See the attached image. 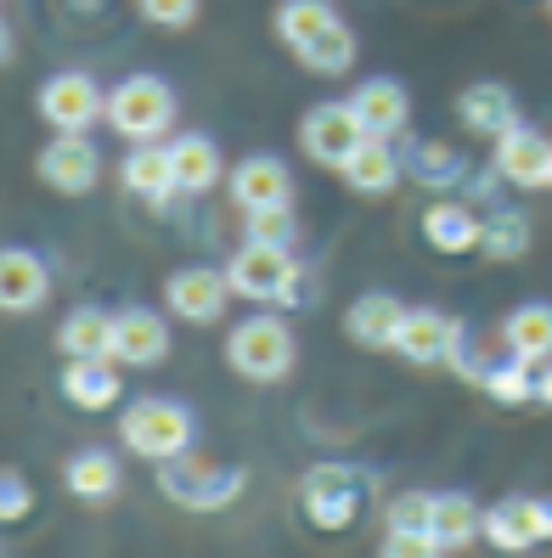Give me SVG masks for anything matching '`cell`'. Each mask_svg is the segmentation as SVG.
Here are the masks:
<instances>
[{"label": "cell", "mask_w": 552, "mask_h": 558, "mask_svg": "<svg viewBox=\"0 0 552 558\" xmlns=\"http://www.w3.org/2000/svg\"><path fill=\"white\" fill-rule=\"evenodd\" d=\"M243 469H220L198 451H181L170 463H158V490L175 502V508H192V513H214V508H232L237 490H243Z\"/></svg>", "instance_id": "cell-1"}, {"label": "cell", "mask_w": 552, "mask_h": 558, "mask_svg": "<svg viewBox=\"0 0 552 558\" xmlns=\"http://www.w3.org/2000/svg\"><path fill=\"white\" fill-rule=\"evenodd\" d=\"M225 361L248 384H277L294 373V333H287L282 316H248L225 339Z\"/></svg>", "instance_id": "cell-2"}, {"label": "cell", "mask_w": 552, "mask_h": 558, "mask_svg": "<svg viewBox=\"0 0 552 558\" xmlns=\"http://www.w3.org/2000/svg\"><path fill=\"white\" fill-rule=\"evenodd\" d=\"M119 440L147 463H170V457L192 451V412L164 396H147L119 417Z\"/></svg>", "instance_id": "cell-3"}, {"label": "cell", "mask_w": 552, "mask_h": 558, "mask_svg": "<svg viewBox=\"0 0 552 558\" xmlns=\"http://www.w3.org/2000/svg\"><path fill=\"white\" fill-rule=\"evenodd\" d=\"M108 124L119 130L124 142H158V136L175 124V90L158 80V74L124 80V85H113V96H108Z\"/></svg>", "instance_id": "cell-4"}, {"label": "cell", "mask_w": 552, "mask_h": 558, "mask_svg": "<svg viewBox=\"0 0 552 558\" xmlns=\"http://www.w3.org/2000/svg\"><path fill=\"white\" fill-rule=\"evenodd\" d=\"M225 277H232V293H243V300L254 305H282L299 293V266L287 248H271V243H243L232 254V266H225Z\"/></svg>", "instance_id": "cell-5"}, {"label": "cell", "mask_w": 552, "mask_h": 558, "mask_svg": "<svg viewBox=\"0 0 552 558\" xmlns=\"http://www.w3.org/2000/svg\"><path fill=\"white\" fill-rule=\"evenodd\" d=\"M35 113L57 130V136H85V130L108 113V96L96 90L90 74H51L35 90Z\"/></svg>", "instance_id": "cell-6"}, {"label": "cell", "mask_w": 552, "mask_h": 558, "mask_svg": "<svg viewBox=\"0 0 552 558\" xmlns=\"http://www.w3.org/2000/svg\"><path fill=\"white\" fill-rule=\"evenodd\" d=\"M361 142H367V130H361V119H355L349 102H321L299 119V147L316 163H328V170H344V158Z\"/></svg>", "instance_id": "cell-7"}, {"label": "cell", "mask_w": 552, "mask_h": 558, "mask_svg": "<svg viewBox=\"0 0 552 558\" xmlns=\"http://www.w3.org/2000/svg\"><path fill=\"white\" fill-rule=\"evenodd\" d=\"M484 542L496 553H530L536 542H552V502L547 497H502L484 513Z\"/></svg>", "instance_id": "cell-8"}, {"label": "cell", "mask_w": 552, "mask_h": 558, "mask_svg": "<svg viewBox=\"0 0 552 558\" xmlns=\"http://www.w3.org/2000/svg\"><path fill=\"white\" fill-rule=\"evenodd\" d=\"M305 513L316 531H349L355 513H361V490L344 463H316L305 474Z\"/></svg>", "instance_id": "cell-9"}, {"label": "cell", "mask_w": 552, "mask_h": 558, "mask_svg": "<svg viewBox=\"0 0 552 558\" xmlns=\"http://www.w3.org/2000/svg\"><path fill=\"white\" fill-rule=\"evenodd\" d=\"M164 300L181 322H220L225 316V300H232V277L214 271V266H181L170 282H164Z\"/></svg>", "instance_id": "cell-10"}, {"label": "cell", "mask_w": 552, "mask_h": 558, "mask_svg": "<svg viewBox=\"0 0 552 558\" xmlns=\"http://www.w3.org/2000/svg\"><path fill=\"white\" fill-rule=\"evenodd\" d=\"M35 175H40L51 192H69V198H79V192H90L96 175H102V158H96V147H90L85 136H57V142L40 147Z\"/></svg>", "instance_id": "cell-11"}, {"label": "cell", "mask_w": 552, "mask_h": 558, "mask_svg": "<svg viewBox=\"0 0 552 558\" xmlns=\"http://www.w3.org/2000/svg\"><path fill=\"white\" fill-rule=\"evenodd\" d=\"M232 198L243 215L254 209H287L294 204V175H287V163L271 158V153H254L232 170Z\"/></svg>", "instance_id": "cell-12"}, {"label": "cell", "mask_w": 552, "mask_h": 558, "mask_svg": "<svg viewBox=\"0 0 552 558\" xmlns=\"http://www.w3.org/2000/svg\"><path fill=\"white\" fill-rule=\"evenodd\" d=\"M496 175H507L513 186H552V142L536 130L513 124L507 136H496Z\"/></svg>", "instance_id": "cell-13"}, {"label": "cell", "mask_w": 552, "mask_h": 558, "mask_svg": "<svg viewBox=\"0 0 552 558\" xmlns=\"http://www.w3.org/2000/svg\"><path fill=\"white\" fill-rule=\"evenodd\" d=\"M164 355H170V322L158 311L113 316V361H124V367H158Z\"/></svg>", "instance_id": "cell-14"}, {"label": "cell", "mask_w": 552, "mask_h": 558, "mask_svg": "<svg viewBox=\"0 0 552 558\" xmlns=\"http://www.w3.org/2000/svg\"><path fill=\"white\" fill-rule=\"evenodd\" d=\"M463 344V322L457 316H440V311H406L401 333H395V350L417 367H429V361H451V350Z\"/></svg>", "instance_id": "cell-15"}, {"label": "cell", "mask_w": 552, "mask_h": 558, "mask_svg": "<svg viewBox=\"0 0 552 558\" xmlns=\"http://www.w3.org/2000/svg\"><path fill=\"white\" fill-rule=\"evenodd\" d=\"M46 293H51V277H46L40 254H28V248H7V254H0V305H7V316L40 311Z\"/></svg>", "instance_id": "cell-16"}, {"label": "cell", "mask_w": 552, "mask_h": 558, "mask_svg": "<svg viewBox=\"0 0 552 558\" xmlns=\"http://www.w3.org/2000/svg\"><path fill=\"white\" fill-rule=\"evenodd\" d=\"M349 108H355V119H361V130H367V136H378V142L401 136V130H406V119H412L406 85H395V80H367L361 90L349 96Z\"/></svg>", "instance_id": "cell-17"}, {"label": "cell", "mask_w": 552, "mask_h": 558, "mask_svg": "<svg viewBox=\"0 0 552 558\" xmlns=\"http://www.w3.org/2000/svg\"><path fill=\"white\" fill-rule=\"evenodd\" d=\"M124 192H136V198L147 204H170L181 181H175V163H170V147H158V142H136L124 158Z\"/></svg>", "instance_id": "cell-18"}, {"label": "cell", "mask_w": 552, "mask_h": 558, "mask_svg": "<svg viewBox=\"0 0 552 558\" xmlns=\"http://www.w3.org/2000/svg\"><path fill=\"white\" fill-rule=\"evenodd\" d=\"M457 119L474 130V136H507V130L518 124V102L513 90L496 85V80H479L457 96Z\"/></svg>", "instance_id": "cell-19"}, {"label": "cell", "mask_w": 552, "mask_h": 558, "mask_svg": "<svg viewBox=\"0 0 552 558\" xmlns=\"http://www.w3.org/2000/svg\"><path fill=\"white\" fill-rule=\"evenodd\" d=\"M401 322H406V305H395V293H361L344 316V333L367 350H395Z\"/></svg>", "instance_id": "cell-20"}, {"label": "cell", "mask_w": 552, "mask_h": 558, "mask_svg": "<svg viewBox=\"0 0 552 558\" xmlns=\"http://www.w3.org/2000/svg\"><path fill=\"white\" fill-rule=\"evenodd\" d=\"M344 181H349V192H367V198H378V192H389L406 170H401V158H395V147L389 142H378V136H367L361 147H355L349 158H344V170H339Z\"/></svg>", "instance_id": "cell-21"}, {"label": "cell", "mask_w": 552, "mask_h": 558, "mask_svg": "<svg viewBox=\"0 0 552 558\" xmlns=\"http://www.w3.org/2000/svg\"><path fill=\"white\" fill-rule=\"evenodd\" d=\"M57 344L69 361H113V316L85 305L57 327Z\"/></svg>", "instance_id": "cell-22"}, {"label": "cell", "mask_w": 552, "mask_h": 558, "mask_svg": "<svg viewBox=\"0 0 552 558\" xmlns=\"http://www.w3.org/2000/svg\"><path fill=\"white\" fill-rule=\"evenodd\" d=\"M62 396H69L79 412H108L119 401L113 361H69V367H62Z\"/></svg>", "instance_id": "cell-23"}, {"label": "cell", "mask_w": 552, "mask_h": 558, "mask_svg": "<svg viewBox=\"0 0 552 558\" xmlns=\"http://www.w3.org/2000/svg\"><path fill=\"white\" fill-rule=\"evenodd\" d=\"M502 339L518 361H530V367H547L552 355V305H518L507 322H502Z\"/></svg>", "instance_id": "cell-24"}, {"label": "cell", "mask_w": 552, "mask_h": 558, "mask_svg": "<svg viewBox=\"0 0 552 558\" xmlns=\"http://www.w3.org/2000/svg\"><path fill=\"white\" fill-rule=\"evenodd\" d=\"M424 238H429L440 254H468V248H479V238H484V220H474L468 204H434V209L424 215Z\"/></svg>", "instance_id": "cell-25"}, {"label": "cell", "mask_w": 552, "mask_h": 558, "mask_svg": "<svg viewBox=\"0 0 552 558\" xmlns=\"http://www.w3.org/2000/svg\"><path fill=\"white\" fill-rule=\"evenodd\" d=\"M170 163H175L181 192H214V181L225 175L220 170V147L209 136H175L170 142Z\"/></svg>", "instance_id": "cell-26"}, {"label": "cell", "mask_w": 552, "mask_h": 558, "mask_svg": "<svg viewBox=\"0 0 552 558\" xmlns=\"http://www.w3.org/2000/svg\"><path fill=\"white\" fill-rule=\"evenodd\" d=\"M429 536L445 547V553H463L468 542L484 536V513L474 508V497H434V524H429Z\"/></svg>", "instance_id": "cell-27"}, {"label": "cell", "mask_w": 552, "mask_h": 558, "mask_svg": "<svg viewBox=\"0 0 552 558\" xmlns=\"http://www.w3.org/2000/svg\"><path fill=\"white\" fill-rule=\"evenodd\" d=\"M333 23H339V12L328 0H282L277 7V35L287 40V51H305L316 35H328Z\"/></svg>", "instance_id": "cell-28"}, {"label": "cell", "mask_w": 552, "mask_h": 558, "mask_svg": "<svg viewBox=\"0 0 552 558\" xmlns=\"http://www.w3.org/2000/svg\"><path fill=\"white\" fill-rule=\"evenodd\" d=\"M69 490L79 502H108L113 490H119V463L108 451H79L74 463H69Z\"/></svg>", "instance_id": "cell-29"}, {"label": "cell", "mask_w": 552, "mask_h": 558, "mask_svg": "<svg viewBox=\"0 0 552 558\" xmlns=\"http://www.w3.org/2000/svg\"><path fill=\"white\" fill-rule=\"evenodd\" d=\"M294 57L305 62L310 74H344L349 62H355V35H349L344 23H333L328 35H316V40H310L305 51H294Z\"/></svg>", "instance_id": "cell-30"}, {"label": "cell", "mask_w": 552, "mask_h": 558, "mask_svg": "<svg viewBox=\"0 0 552 558\" xmlns=\"http://www.w3.org/2000/svg\"><path fill=\"white\" fill-rule=\"evenodd\" d=\"M484 396L491 401H502V407H525V401H536V384H530V361H518V355H507L502 367H484Z\"/></svg>", "instance_id": "cell-31"}, {"label": "cell", "mask_w": 552, "mask_h": 558, "mask_svg": "<svg viewBox=\"0 0 552 558\" xmlns=\"http://www.w3.org/2000/svg\"><path fill=\"white\" fill-rule=\"evenodd\" d=\"M479 248L491 254V259H518L530 248V220L518 215V209H502L496 220H484V238H479Z\"/></svg>", "instance_id": "cell-32"}, {"label": "cell", "mask_w": 552, "mask_h": 558, "mask_svg": "<svg viewBox=\"0 0 552 558\" xmlns=\"http://www.w3.org/2000/svg\"><path fill=\"white\" fill-rule=\"evenodd\" d=\"M412 175L429 181V186H457L463 181V158L451 147H440V142H417L412 147Z\"/></svg>", "instance_id": "cell-33"}, {"label": "cell", "mask_w": 552, "mask_h": 558, "mask_svg": "<svg viewBox=\"0 0 552 558\" xmlns=\"http://www.w3.org/2000/svg\"><path fill=\"white\" fill-rule=\"evenodd\" d=\"M299 238V220L287 209H254L243 220V243H271V248H294Z\"/></svg>", "instance_id": "cell-34"}, {"label": "cell", "mask_w": 552, "mask_h": 558, "mask_svg": "<svg viewBox=\"0 0 552 558\" xmlns=\"http://www.w3.org/2000/svg\"><path fill=\"white\" fill-rule=\"evenodd\" d=\"M434 524V497L429 490H406L389 502V531H429Z\"/></svg>", "instance_id": "cell-35"}, {"label": "cell", "mask_w": 552, "mask_h": 558, "mask_svg": "<svg viewBox=\"0 0 552 558\" xmlns=\"http://www.w3.org/2000/svg\"><path fill=\"white\" fill-rule=\"evenodd\" d=\"M198 7H204V0H136V12L152 28H192V23H198Z\"/></svg>", "instance_id": "cell-36"}, {"label": "cell", "mask_w": 552, "mask_h": 558, "mask_svg": "<svg viewBox=\"0 0 552 558\" xmlns=\"http://www.w3.org/2000/svg\"><path fill=\"white\" fill-rule=\"evenodd\" d=\"M378 558H445V547L429 536V531H389Z\"/></svg>", "instance_id": "cell-37"}, {"label": "cell", "mask_w": 552, "mask_h": 558, "mask_svg": "<svg viewBox=\"0 0 552 558\" xmlns=\"http://www.w3.org/2000/svg\"><path fill=\"white\" fill-rule=\"evenodd\" d=\"M28 502H35V497H28V480L17 469H7V474H0V513H7V524H17L28 513Z\"/></svg>", "instance_id": "cell-38"}, {"label": "cell", "mask_w": 552, "mask_h": 558, "mask_svg": "<svg viewBox=\"0 0 552 558\" xmlns=\"http://www.w3.org/2000/svg\"><path fill=\"white\" fill-rule=\"evenodd\" d=\"M536 401L552 407V367H541V378H536Z\"/></svg>", "instance_id": "cell-39"}, {"label": "cell", "mask_w": 552, "mask_h": 558, "mask_svg": "<svg viewBox=\"0 0 552 558\" xmlns=\"http://www.w3.org/2000/svg\"><path fill=\"white\" fill-rule=\"evenodd\" d=\"M547 7H552V0H547Z\"/></svg>", "instance_id": "cell-40"}]
</instances>
